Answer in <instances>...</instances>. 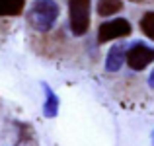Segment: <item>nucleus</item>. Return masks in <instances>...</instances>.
Instances as JSON below:
<instances>
[{
  "instance_id": "1",
  "label": "nucleus",
  "mask_w": 154,
  "mask_h": 146,
  "mask_svg": "<svg viewBox=\"0 0 154 146\" xmlns=\"http://www.w3.org/2000/svg\"><path fill=\"white\" fill-rule=\"evenodd\" d=\"M60 14V8L55 0H33L27 12V23L39 33L51 31L53 26L57 23Z\"/></svg>"
},
{
  "instance_id": "2",
  "label": "nucleus",
  "mask_w": 154,
  "mask_h": 146,
  "mask_svg": "<svg viewBox=\"0 0 154 146\" xmlns=\"http://www.w3.org/2000/svg\"><path fill=\"white\" fill-rule=\"evenodd\" d=\"M68 18L74 35H84L90 27V0H68Z\"/></svg>"
},
{
  "instance_id": "3",
  "label": "nucleus",
  "mask_w": 154,
  "mask_h": 146,
  "mask_svg": "<svg viewBox=\"0 0 154 146\" xmlns=\"http://www.w3.org/2000/svg\"><path fill=\"white\" fill-rule=\"evenodd\" d=\"M154 60V49L144 45V43H135L127 53H125V62L133 70H143Z\"/></svg>"
},
{
  "instance_id": "4",
  "label": "nucleus",
  "mask_w": 154,
  "mask_h": 146,
  "mask_svg": "<svg viewBox=\"0 0 154 146\" xmlns=\"http://www.w3.org/2000/svg\"><path fill=\"white\" fill-rule=\"evenodd\" d=\"M131 33V23L123 18H117V20H109L100 26L98 29V41L100 43H107L113 41V39H119V37H127Z\"/></svg>"
},
{
  "instance_id": "5",
  "label": "nucleus",
  "mask_w": 154,
  "mask_h": 146,
  "mask_svg": "<svg viewBox=\"0 0 154 146\" xmlns=\"http://www.w3.org/2000/svg\"><path fill=\"white\" fill-rule=\"evenodd\" d=\"M125 47L123 45H115L109 49L107 59H105V70L107 72H117L125 62Z\"/></svg>"
},
{
  "instance_id": "6",
  "label": "nucleus",
  "mask_w": 154,
  "mask_h": 146,
  "mask_svg": "<svg viewBox=\"0 0 154 146\" xmlns=\"http://www.w3.org/2000/svg\"><path fill=\"white\" fill-rule=\"evenodd\" d=\"M26 0H0V18L20 16L23 12Z\"/></svg>"
},
{
  "instance_id": "7",
  "label": "nucleus",
  "mask_w": 154,
  "mask_h": 146,
  "mask_svg": "<svg viewBox=\"0 0 154 146\" xmlns=\"http://www.w3.org/2000/svg\"><path fill=\"white\" fill-rule=\"evenodd\" d=\"M121 8H123V0H98V14L103 18L121 12Z\"/></svg>"
},
{
  "instance_id": "8",
  "label": "nucleus",
  "mask_w": 154,
  "mask_h": 146,
  "mask_svg": "<svg viewBox=\"0 0 154 146\" xmlns=\"http://www.w3.org/2000/svg\"><path fill=\"white\" fill-rule=\"evenodd\" d=\"M45 92H47V101H45V105H43V113H45L47 117H55L57 109H59V99H57V96L53 94L47 86H45Z\"/></svg>"
},
{
  "instance_id": "9",
  "label": "nucleus",
  "mask_w": 154,
  "mask_h": 146,
  "mask_svg": "<svg viewBox=\"0 0 154 146\" xmlns=\"http://www.w3.org/2000/svg\"><path fill=\"white\" fill-rule=\"evenodd\" d=\"M140 29L146 37H150L154 41V12H146V14L140 18Z\"/></svg>"
},
{
  "instance_id": "10",
  "label": "nucleus",
  "mask_w": 154,
  "mask_h": 146,
  "mask_svg": "<svg viewBox=\"0 0 154 146\" xmlns=\"http://www.w3.org/2000/svg\"><path fill=\"white\" fill-rule=\"evenodd\" d=\"M148 86L154 90V70H152V74H150V78H148Z\"/></svg>"
},
{
  "instance_id": "11",
  "label": "nucleus",
  "mask_w": 154,
  "mask_h": 146,
  "mask_svg": "<svg viewBox=\"0 0 154 146\" xmlns=\"http://www.w3.org/2000/svg\"><path fill=\"white\" fill-rule=\"evenodd\" d=\"M131 2H144V0H131Z\"/></svg>"
},
{
  "instance_id": "12",
  "label": "nucleus",
  "mask_w": 154,
  "mask_h": 146,
  "mask_svg": "<svg viewBox=\"0 0 154 146\" xmlns=\"http://www.w3.org/2000/svg\"><path fill=\"white\" fill-rule=\"evenodd\" d=\"M152 138H154V135H152Z\"/></svg>"
}]
</instances>
